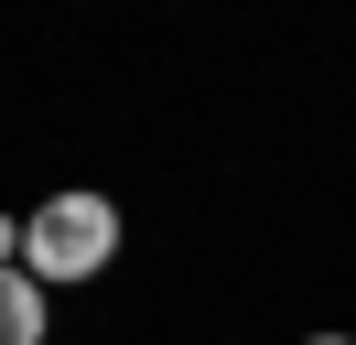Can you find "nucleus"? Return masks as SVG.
Segmentation results:
<instances>
[{"label": "nucleus", "instance_id": "obj_3", "mask_svg": "<svg viewBox=\"0 0 356 345\" xmlns=\"http://www.w3.org/2000/svg\"><path fill=\"white\" fill-rule=\"evenodd\" d=\"M11 248H22V227H11V216H0V270H11Z\"/></svg>", "mask_w": 356, "mask_h": 345}, {"label": "nucleus", "instance_id": "obj_1", "mask_svg": "<svg viewBox=\"0 0 356 345\" xmlns=\"http://www.w3.org/2000/svg\"><path fill=\"white\" fill-rule=\"evenodd\" d=\"M119 259V205L108 194H44L22 216V270L33 280H97Z\"/></svg>", "mask_w": 356, "mask_h": 345}, {"label": "nucleus", "instance_id": "obj_4", "mask_svg": "<svg viewBox=\"0 0 356 345\" xmlns=\"http://www.w3.org/2000/svg\"><path fill=\"white\" fill-rule=\"evenodd\" d=\"M313 345H356V335H313Z\"/></svg>", "mask_w": 356, "mask_h": 345}, {"label": "nucleus", "instance_id": "obj_2", "mask_svg": "<svg viewBox=\"0 0 356 345\" xmlns=\"http://www.w3.org/2000/svg\"><path fill=\"white\" fill-rule=\"evenodd\" d=\"M0 345H44V280L11 259L0 270Z\"/></svg>", "mask_w": 356, "mask_h": 345}]
</instances>
